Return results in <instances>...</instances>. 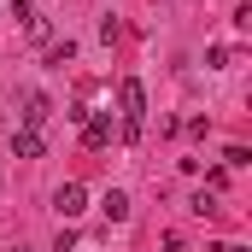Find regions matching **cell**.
Returning <instances> with one entry per match:
<instances>
[{
	"instance_id": "6da1fadb",
	"label": "cell",
	"mask_w": 252,
	"mask_h": 252,
	"mask_svg": "<svg viewBox=\"0 0 252 252\" xmlns=\"http://www.w3.org/2000/svg\"><path fill=\"white\" fill-rule=\"evenodd\" d=\"M118 124H124V141H141V129H147V94L135 76L118 82Z\"/></svg>"
},
{
	"instance_id": "7a4b0ae2",
	"label": "cell",
	"mask_w": 252,
	"mask_h": 252,
	"mask_svg": "<svg viewBox=\"0 0 252 252\" xmlns=\"http://www.w3.org/2000/svg\"><path fill=\"white\" fill-rule=\"evenodd\" d=\"M53 211H59L64 223H70V217H82V211H88V188H82V182H64V188L53 193Z\"/></svg>"
},
{
	"instance_id": "3957f363",
	"label": "cell",
	"mask_w": 252,
	"mask_h": 252,
	"mask_svg": "<svg viewBox=\"0 0 252 252\" xmlns=\"http://www.w3.org/2000/svg\"><path fill=\"white\" fill-rule=\"evenodd\" d=\"M82 141H88V147H106V141H112V112H88V118H82Z\"/></svg>"
},
{
	"instance_id": "277c9868",
	"label": "cell",
	"mask_w": 252,
	"mask_h": 252,
	"mask_svg": "<svg viewBox=\"0 0 252 252\" xmlns=\"http://www.w3.org/2000/svg\"><path fill=\"white\" fill-rule=\"evenodd\" d=\"M12 153H18V158H41V153H47L41 129H12Z\"/></svg>"
},
{
	"instance_id": "5b68a950",
	"label": "cell",
	"mask_w": 252,
	"mask_h": 252,
	"mask_svg": "<svg viewBox=\"0 0 252 252\" xmlns=\"http://www.w3.org/2000/svg\"><path fill=\"white\" fill-rule=\"evenodd\" d=\"M18 118H24V129H41L47 118H53V106H47V94H24V112H18Z\"/></svg>"
},
{
	"instance_id": "8992f818",
	"label": "cell",
	"mask_w": 252,
	"mask_h": 252,
	"mask_svg": "<svg viewBox=\"0 0 252 252\" xmlns=\"http://www.w3.org/2000/svg\"><path fill=\"white\" fill-rule=\"evenodd\" d=\"M100 211H106L112 223H124V217H129V193H124V188H112L106 199H100Z\"/></svg>"
},
{
	"instance_id": "52a82bcc",
	"label": "cell",
	"mask_w": 252,
	"mask_h": 252,
	"mask_svg": "<svg viewBox=\"0 0 252 252\" xmlns=\"http://www.w3.org/2000/svg\"><path fill=\"white\" fill-rule=\"evenodd\" d=\"M223 205H217V188H199L193 193V217H217Z\"/></svg>"
},
{
	"instance_id": "ba28073f",
	"label": "cell",
	"mask_w": 252,
	"mask_h": 252,
	"mask_svg": "<svg viewBox=\"0 0 252 252\" xmlns=\"http://www.w3.org/2000/svg\"><path fill=\"white\" fill-rule=\"evenodd\" d=\"M70 59H76V41H53V47H47V64H53V70H64Z\"/></svg>"
},
{
	"instance_id": "9c48e42d",
	"label": "cell",
	"mask_w": 252,
	"mask_h": 252,
	"mask_svg": "<svg viewBox=\"0 0 252 252\" xmlns=\"http://www.w3.org/2000/svg\"><path fill=\"white\" fill-rule=\"evenodd\" d=\"M30 41H53V18H41V12H30Z\"/></svg>"
},
{
	"instance_id": "30bf717a",
	"label": "cell",
	"mask_w": 252,
	"mask_h": 252,
	"mask_svg": "<svg viewBox=\"0 0 252 252\" xmlns=\"http://www.w3.org/2000/svg\"><path fill=\"white\" fill-rule=\"evenodd\" d=\"M223 252H247V247H223Z\"/></svg>"
},
{
	"instance_id": "8fae6325",
	"label": "cell",
	"mask_w": 252,
	"mask_h": 252,
	"mask_svg": "<svg viewBox=\"0 0 252 252\" xmlns=\"http://www.w3.org/2000/svg\"><path fill=\"white\" fill-rule=\"evenodd\" d=\"M0 129H6V112H0Z\"/></svg>"
},
{
	"instance_id": "7c38bea8",
	"label": "cell",
	"mask_w": 252,
	"mask_h": 252,
	"mask_svg": "<svg viewBox=\"0 0 252 252\" xmlns=\"http://www.w3.org/2000/svg\"><path fill=\"white\" fill-rule=\"evenodd\" d=\"M18 252H24V247H18Z\"/></svg>"
}]
</instances>
